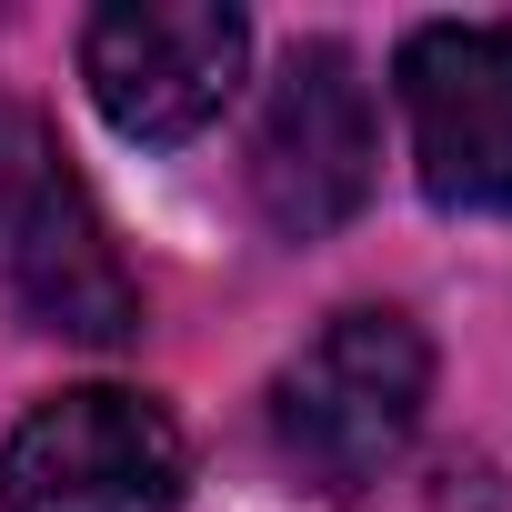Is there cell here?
I'll return each instance as SVG.
<instances>
[{"instance_id": "obj_5", "label": "cell", "mask_w": 512, "mask_h": 512, "mask_svg": "<svg viewBox=\"0 0 512 512\" xmlns=\"http://www.w3.org/2000/svg\"><path fill=\"white\" fill-rule=\"evenodd\" d=\"M241 11H221V0H111V11H91L81 31V81L101 101L111 131L131 141H191L231 81H241Z\"/></svg>"}, {"instance_id": "obj_7", "label": "cell", "mask_w": 512, "mask_h": 512, "mask_svg": "<svg viewBox=\"0 0 512 512\" xmlns=\"http://www.w3.org/2000/svg\"><path fill=\"white\" fill-rule=\"evenodd\" d=\"M61 191H71V161H61L51 121H41L31 101H0V262L21 251V231H31Z\"/></svg>"}, {"instance_id": "obj_2", "label": "cell", "mask_w": 512, "mask_h": 512, "mask_svg": "<svg viewBox=\"0 0 512 512\" xmlns=\"http://www.w3.org/2000/svg\"><path fill=\"white\" fill-rule=\"evenodd\" d=\"M372 171H382L372 81L352 71V51L302 41L262 101V131H251V201L282 241H322L372 201Z\"/></svg>"}, {"instance_id": "obj_6", "label": "cell", "mask_w": 512, "mask_h": 512, "mask_svg": "<svg viewBox=\"0 0 512 512\" xmlns=\"http://www.w3.org/2000/svg\"><path fill=\"white\" fill-rule=\"evenodd\" d=\"M0 282L21 292V312L41 332H71V342H131L141 332V282L121 272V251H111V231H101L81 181L21 231V251L0 262Z\"/></svg>"}, {"instance_id": "obj_1", "label": "cell", "mask_w": 512, "mask_h": 512, "mask_svg": "<svg viewBox=\"0 0 512 512\" xmlns=\"http://www.w3.org/2000/svg\"><path fill=\"white\" fill-rule=\"evenodd\" d=\"M432 392V342L402 312H332L272 382V442L312 492H362L402 462Z\"/></svg>"}, {"instance_id": "obj_4", "label": "cell", "mask_w": 512, "mask_h": 512, "mask_svg": "<svg viewBox=\"0 0 512 512\" xmlns=\"http://www.w3.org/2000/svg\"><path fill=\"white\" fill-rule=\"evenodd\" d=\"M392 81L422 191L442 211H512V21H422Z\"/></svg>"}, {"instance_id": "obj_3", "label": "cell", "mask_w": 512, "mask_h": 512, "mask_svg": "<svg viewBox=\"0 0 512 512\" xmlns=\"http://www.w3.org/2000/svg\"><path fill=\"white\" fill-rule=\"evenodd\" d=\"M181 422L151 392L91 382L41 402L11 452H0V502L11 512H171L181 502Z\"/></svg>"}]
</instances>
